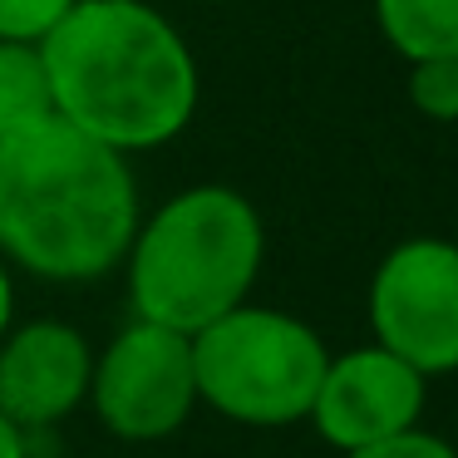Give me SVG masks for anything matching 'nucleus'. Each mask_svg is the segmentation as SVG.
Instances as JSON below:
<instances>
[{
	"label": "nucleus",
	"instance_id": "1",
	"mask_svg": "<svg viewBox=\"0 0 458 458\" xmlns=\"http://www.w3.org/2000/svg\"><path fill=\"white\" fill-rule=\"evenodd\" d=\"M129 158L70 119L0 139V257L45 281L109 276L139 232Z\"/></svg>",
	"mask_w": 458,
	"mask_h": 458
},
{
	"label": "nucleus",
	"instance_id": "10",
	"mask_svg": "<svg viewBox=\"0 0 458 458\" xmlns=\"http://www.w3.org/2000/svg\"><path fill=\"white\" fill-rule=\"evenodd\" d=\"M50 114H55V99H50V74H45L40 45L0 40V139L15 129H30Z\"/></svg>",
	"mask_w": 458,
	"mask_h": 458
},
{
	"label": "nucleus",
	"instance_id": "6",
	"mask_svg": "<svg viewBox=\"0 0 458 458\" xmlns=\"http://www.w3.org/2000/svg\"><path fill=\"white\" fill-rule=\"evenodd\" d=\"M375 345L419 375L458 369V247L444 237L399 242L369 281Z\"/></svg>",
	"mask_w": 458,
	"mask_h": 458
},
{
	"label": "nucleus",
	"instance_id": "2",
	"mask_svg": "<svg viewBox=\"0 0 458 458\" xmlns=\"http://www.w3.org/2000/svg\"><path fill=\"white\" fill-rule=\"evenodd\" d=\"M40 55L55 114L123 158L173 143L198 114V60L143 0H74Z\"/></svg>",
	"mask_w": 458,
	"mask_h": 458
},
{
	"label": "nucleus",
	"instance_id": "13",
	"mask_svg": "<svg viewBox=\"0 0 458 458\" xmlns=\"http://www.w3.org/2000/svg\"><path fill=\"white\" fill-rule=\"evenodd\" d=\"M340 458H458V448L444 444L438 434H424V428H404V434L379 438L369 448H350Z\"/></svg>",
	"mask_w": 458,
	"mask_h": 458
},
{
	"label": "nucleus",
	"instance_id": "9",
	"mask_svg": "<svg viewBox=\"0 0 458 458\" xmlns=\"http://www.w3.org/2000/svg\"><path fill=\"white\" fill-rule=\"evenodd\" d=\"M375 21L409 64L458 55V0H375Z\"/></svg>",
	"mask_w": 458,
	"mask_h": 458
},
{
	"label": "nucleus",
	"instance_id": "14",
	"mask_svg": "<svg viewBox=\"0 0 458 458\" xmlns=\"http://www.w3.org/2000/svg\"><path fill=\"white\" fill-rule=\"evenodd\" d=\"M0 458H30V444H25V428L11 424L0 414Z\"/></svg>",
	"mask_w": 458,
	"mask_h": 458
},
{
	"label": "nucleus",
	"instance_id": "12",
	"mask_svg": "<svg viewBox=\"0 0 458 458\" xmlns=\"http://www.w3.org/2000/svg\"><path fill=\"white\" fill-rule=\"evenodd\" d=\"M74 0H0V40L40 45L70 15Z\"/></svg>",
	"mask_w": 458,
	"mask_h": 458
},
{
	"label": "nucleus",
	"instance_id": "3",
	"mask_svg": "<svg viewBox=\"0 0 458 458\" xmlns=\"http://www.w3.org/2000/svg\"><path fill=\"white\" fill-rule=\"evenodd\" d=\"M267 232L247 192L202 182L168 198L129 242L133 316L198 335L217 316L237 310L257 286Z\"/></svg>",
	"mask_w": 458,
	"mask_h": 458
},
{
	"label": "nucleus",
	"instance_id": "8",
	"mask_svg": "<svg viewBox=\"0 0 458 458\" xmlns=\"http://www.w3.org/2000/svg\"><path fill=\"white\" fill-rule=\"evenodd\" d=\"M94 350L70 320H30L0 340V414L30 428L70 419L89 399Z\"/></svg>",
	"mask_w": 458,
	"mask_h": 458
},
{
	"label": "nucleus",
	"instance_id": "16",
	"mask_svg": "<svg viewBox=\"0 0 458 458\" xmlns=\"http://www.w3.org/2000/svg\"><path fill=\"white\" fill-rule=\"evenodd\" d=\"M208 5H217V0H208Z\"/></svg>",
	"mask_w": 458,
	"mask_h": 458
},
{
	"label": "nucleus",
	"instance_id": "7",
	"mask_svg": "<svg viewBox=\"0 0 458 458\" xmlns=\"http://www.w3.org/2000/svg\"><path fill=\"white\" fill-rule=\"evenodd\" d=\"M424 399L428 379L414 365L389 355L385 345H360L345 355H330L306 419L330 448L350 454V448H369L379 438L419 428Z\"/></svg>",
	"mask_w": 458,
	"mask_h": 458
},
{
	"label": "nucleus",
	"instance_id": "5",
	"mask_svg": "<svg viewBox=\"0 0 458 458\" xmlns=\"http://www.w3.org/2000/svg\"><path fill=\"white\" fill-rule=\"evenodd\" d=\"M89 404L114 438L153 444L188 424L198 409L192 335L133 316L104 355H94Z\"/></svg>",
	"mask_w": 458,
	"mask_h": 458
},
{
	"label": "nucleus",
	"instance_id": "11",
	"mask_svg": "<svg viewBox=\"0 0 458 458\" xmlns=\"http://www.w3.org/2000/svg\"><path fill=\"white\" fill-rule=\"evenodd\" d=\"M409 99L424 119L458 123V55L409 64Z\"/></svg>",
	"mask_w": 458,
	"mask_h": 458
},
{
	"label": "nucleus",
	"instance_id": "15",
	"mask_svg": "<svg viewBox=\"0 0 458 458\" xmlns=\"http://www.w3.org/2000/svg\"><path fill=\"white\" fill-rule=\"evenodd\" d=\"M11 316H15V286H11V267H5V257H0V340H5V330H11Z\"/></svg>",
	"mask_w": 458,
	"mask_h": 458
},
{
	"label": "nucleus",
	"instance_id": "4",
	"mask_svg": "<svg viewBox=\"0 0 458 458\" xmlns=\"http://www.w3.org/2000/svg\"><path fill=\"white\" fill-rule=\"evenodd\" d=\"M330 350L301 316L242 301L192 335L198 399L247 428L301 424L316 404Z\"/></svg>",
	"mask_w": 458,
	"mask_h": 458
}]
</instances>
